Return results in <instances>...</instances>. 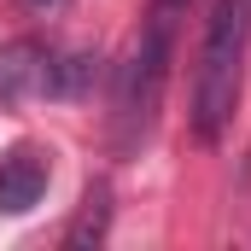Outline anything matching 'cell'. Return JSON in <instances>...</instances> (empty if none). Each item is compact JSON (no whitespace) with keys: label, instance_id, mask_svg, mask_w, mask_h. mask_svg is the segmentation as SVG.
I'll return each instance as SVG.
<instances>
[{"label":"cell","instance_id":"1","mask_svg":"<svg viewBox=\"0 0 251 251\" xmlns=\"http://www.w3.org/2000/svg\"><path fill=\"white\" fill-rule=\"evenodd\" d=\"M246 47H251V0H216L204 24V47H199V76H193V134L204 146H216L234 123Z\"/></svg>","mask_w":251,"mask_h":251},{"label":"cell","instance_id":"2","mask_svg":"<svg viewBox=\"0 0 251 251\" xmlns=\"http://www.w3.org/2000/svg\"><path fill=\"white\" fill-rule=\"evenodd\" d=\"M176 18H181V12L152 6L140 41H134V53H128V64L117 70V146H123V152H134V146L152 134V123H158L164 82H170V53H176Z\"/></svg>","mask_w":251,"mask_h":251},{"label":"cell","instance_id":"3","mask_svg":"<svg viewBox=\"0 0 251 251\" xmlns=\"http://www.w3.org/2000/svg\"><path fill=\"white\" fill-rule=\"evenodd\" d=\"M47 181H53L47 152H35V146H12V152L0 158V210H6V216L35 210L41 193H47Z\"/></svg>","mask_w":251,"mask_h":251},{"label":"cell","instance_id":"4","mask_svg":"<svg viewBox=\"0 0 251 251\" xmlns=\"http://www.w3.org/2000/svg\"><path fill=\"white\" fill-rule=\"evenodd\" d=\"M105 216H111V187L100 181V187H88V199H82V216L70 222V234H64V240H70V246H88V240L100 246V240H105Z\"/></svg>","mask_w":251,"mask_h":251},{"label":"cell","instance_id":"5","mask_svg":"<svg viewBox=\"0 0 251 251\" xmlns=\"http://www.w3.org/2000/svg\"><path fill=\"white\" fill-rule=\"evenodd\" d=\"M152 6H164V12H187V0H152Z\"/></svg>","mask_w":251,"mask_h":251},{"label":"cell","instance_id":"6","mask_svg":"<svg viewBox=\"0 0 251 251\" xmlns=\"http://www.w3.org/2000/svg\"><path fill=\"white\" fill-rule=\"evenodd\" d=\"M29 6H59V0H29Z\"/></svg>","mask_w":251,"mask_h":251}]
</instances>
